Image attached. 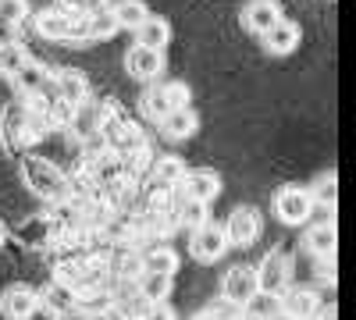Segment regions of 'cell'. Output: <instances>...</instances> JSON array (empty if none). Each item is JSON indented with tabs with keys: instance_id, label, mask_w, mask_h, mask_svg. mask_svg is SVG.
<instances>
[{
	"instance_id": "cell-1",
	"label": "cell",
	"mask_w": 356,
	"mask_h": 320,
	"mask_svg": "<svg viewBox=\"0 0 356 320\" xmlns=\"http://www.w3.org/2000/svg\"><path fill=\"white\" fill-rule=\"evenodd\" d=\"M271 210H275V217H278L282 224L300 228V224H307V221L314 217V199H310L307 185L289 182V185L275 189V196H271Z\"/></svg>"
},
{
	"instance_id": "cell-2",
	"label": "cell",
	"mask_w": 356,
	"mask_h": 320,
	"mask_svg": "<svg viewBox=\"0 0 356 320\" xmlns=\"http://www.w3.org/2000/svg\"><path fill=\"white\" fill-rule=\"evenodd\" d=\"M189 253H193V260H200V264H218V260L228 253V239H225L221 224L203 221V224L189 228Z\"/></svg>"
},
{
	"instance_id": "cell-3",
	"label": "cell",
	"mask_w": 356,
	"mask_h": 320,
	"mask_svg": "<svg viewBox=\"0 0 356 320\" xmlns=\"http://www.w3.org/2000/svg\"><path fill=\"white\" fill-rule=\"evenodd\" d=\"M257 271V288L260 292H271V296H282L289 281H292V256L285 249H271L264 260H260V267Z\"/></svg>"
},
{
	"instance_id": "cell-4",
	"label": "cell",
	"mask_w": 356,
	"mask_h": 320,
	"mask_svg": "<svg viewBox=\"0 0 356 320\" xmlns=\"http://www.w3.org/2000/svg\"><path fill=\"white\" fill-rule=\"evenodd\" d=\"M221 231H225L228 246L246 249V246H253V242L260 239V231H264V217H260V210H257V207H235V210L228 214V221L221 224Z\"/></svg>"
},
{
	"instance_id": "cell-5",
	"label": "cell",
	"mask_w": 356,
	"mask_h": 320,
	"mask_svg": "<svg viewBox=\"0 0 356 320\" xmlns=\"http://www.w3.org/2000/svg\"><path fill=\"white\" fill-rule=\"evenodd\" d=\"M175 107H189V85L186 82H157L154 90L143 96V110H146V118H154V121H161Z\"/></svg>"
},
{
	"instance_id": "cell-6",
	"label": "cell",
	"mask_w": 356,
	"mask_h": 320,
	"mask_svg": "<svg viewBox=\"0 0 356 320\" xmlns=\"http://www.w3.org/2000/svg\"><path fill=\"white\" fill-rule=\"evenodd\" d=\"M22 174H25L29 189H36L43 199L65 196V178L57 174L54 164H47V160H40V157H25V160H22Z\"/></svg>"
},
{
	"instance_id": "cell-7",
	"label": "cell",
	"mask_w": 356,
	"mask_h": 320,
	"mask_svg": "<svg viewBox=\"0 0 356 320\" xmlns=\"http://www.w3.org/2000/svg\"><path fill=\"white\" fill-rule=\"evenodd\" d=\"M278 18H285V11H282L278 0H246L243 11H239V25L246 28L253 40H260Z\"/></svg>"
},
{
	"instance_id": "cell-8",
	"label": "cell",
	"mask_w": 356,
	"mask_h": 320,
	"mask_svg": "<svg viewBox=\"0 0 356 320\" xmlns=\"http://www.w3.org/2000/svg\"><path fill=\"white\" fill-rule=\"evenodd\" d=\"M125 75L136 78V82H157L161 71H164V53L161 50H150V47H129L125 50Z\"/></svg>"
},
{
	"instance_id": "cell-9",
	"label": "cell",
	"mask_w": 356,
	"mask_h": 320,
	"mask_svg": "<svg viewBox=\"0 0 356 320\" xmlns=\"http://www.w3.org/2000/svg\"><path fill=\"white\" fill-rule=\"evenodd\" d=\"M300 40H303L300 22H292V18H278V22H275V25L260 36V47H264L267 53H271V57H289V53H296Z\"/></svg>"
},
{
	"instance_id": "cell-10",
	"label": "cell",
	"mask_w": 356,
	"mask_h": 320,
	"mask_svg": "<svg viewBox=\"0 0 356 320\" xmlns=\"http://www.w3.org/2000/svg\"><path fill=\"white\" fill-rule=\"evenodd\" d=\"M40 310V296L29 285H8L0 296V317L4 320H33Z\"/></svg>"
},
{
	"instance_id": "cell-11",
	"label": "cell",
	"mask_w": 356,
	"mask_h": 320,
	"mask_svg": "<svg viewBox=\"0 0 356 320\" xmlns=\"http://www.w3.org/2000/svg\"><path fill=\"white\" fill-rule=\"evenodd\" d=\"M221 296L232 303V306H246L253 296H257V271L239 264V267H232L225 278H221Z\"/></svg>"
},
{
	"instance_id": "cell-12",
	"label": "cell",
	"mask_w": 356,
	"mask_h": 320,
	"mask_svg": "<svg viewBox=\"0 0 356 320\" xmlns=\"http://www.w3.org/2000/svg\"><path fill=\"white\" fill-rule=\"evenodd\" d=\"M182 189H186V199H196V203H211L221 196V174L214 167H193L186 171V178H182Z\"/></svg>"
},
{
	"instance_id": "cell-13",
	"label": "cell",
	"mask_w": 356,
	"mask_h": 320,
	"mask_svg": "<svg viewBox=\"0 0 356 320\" xmlns=\"http://www.w3.org/2000/svg\"><path fill=\"white\" fill-rule=\"evenodd\" d=\"M157 128H161V135L168 142H182V139H189L200 128V114L193 107H175L171 114H164V118L157 121Z\"/></svg>"
},
{
	"instance_id": "cell-14",
	"label": "cell",
	"mask_w": 356,
	"mask_h": 320,
	"mask_svg": "<svg viewBox=\"0 0 356 320\" xmlns=\"http://www.w3.org/2000/svg\"><path fill=\"white\" fill-rule=\"evenodd\" d=\"M303 246H307V253H310L314 260L335 256V246H339V228H335V221H317L314 228H307Z\"/></svg>"
},
{
	"instance_id": "cell-15",
	"label": "cell",
	"mask_w": 356,
	"mask_h": 320,
	"mask_svg": "<svg viewBox=\"0 0 356 320\" xmlns=\"http://www.w3.org/2000/svg\"><path fill=\"white\" fill-rule=\"evenodd\" d=\"M136 43H139V47H150V50H161V53H164V47L171 43V22L150 11V15H146V18L136 25Z\"/></svg>"
},
{
	"instance_id": "cell-16",
	"label": "cell",
	"mask_w": 356,
	"mask_h": 320,
	"mask_svg": "<svg viewBox=\"0 0 356 320\" xmlns=\"http://www.w3.org/2000/svg\"><path fill=\"white\" fill-rule=\"evenodd\" d=\"M278 303H282V310L289 313V317H296V320H303V317H314L317 313V292H314V288H307V285H289L285 288V292L278 296Z\"/></svg>"
},
{
	"instance_id": "cell-17",
	"label": "cell",
	"mask_w": 356,
	"mask_h": 320,
	"mask_svg": "<svg viewBox=\"0 0 356 320\" xmlns=\"http://www.w3.org/2000/svg\"><path fill=\"white\" fill-rule=\"evenodd\" d=\"M11 82H15V90H18L22 96H36L43 85L50 82V71H47L40 61H33V57H25V65L11 75Z\"/></svg>"
},
{
	"instance_id": "cell-18",
	"label": "cell",
	"mask_w": 356,
	"mask_h": 320,
	"mask_svg": "<svg viewBox=\"0 0 356 320\" xmlns=\"http://www.w3.org/2000/svg\"><path fill=\"white\" fill-rule=\"evenodd\" d=\"M57 96H61L65 103L72 107H82L89 100V78L75 68H65V71H57Z\"/></svg>"
},
{
	"instance_id": "cell-19",
	"label": "cell",
	"mask_w": 356,
	"mask_h": 320,
	"mask_svg": "<svg viewBox=\"0 0 356 320\" xmlns=\"http://www.w3.org/2000/svg\"><path fill=\"white\" fill-rule=\"evenodd\" d=\"M36 28L47 36V40H72V33H75V15H68L65 8L61 11H40L36 15Z\"/></svg>"
},
{
	"instance_id": "cell-20",
	"label": "cell",
	"mask_w": 356,
	"mask_h": 320,
	"mask_svg": "<svg viewBox=\"0 0 356 320\" xmlns=\"http://www.w3.org/2000/svg\"><path fill=\"white\" fill-rule=\"evenodd\" d=\"M310 199H314V207H339V174L328 167V171H321L317 178L310 182Z\"/></svg>"
},
{
	"instance_id": "cell-21",
	"label": "cell",
	"mask_w": 356,
	"mask_h": 320,
	"mask_svg": "<svg viewBox=\"0 0 356 320\" xmlns=\"http://www.w3.org/2000/svg\"><path fill=\"white\" fill-rule=\"evenodd\" d=\"M150 15V8H146V0H114L111 4V18L118 28H129V33H136V25Z\"/></svg>"
},
{
	"instance_id": "cell-22",
	"label": "cell",
	"mask_w": 356,
	"mask_h": 320,
	"mask_svg": "<svg viewBox=\"0 0 356 320\" xmlns=\"http://www.w3.org/2000/svg\"><path fill=\"white\" fill-rule=\"evenodd\" d=\"M171 281H175V274L143 271V278H139V292H143V299H150V303H164V299L171 296Z\"/></svg>"
},
{
	"instance_id": "cell-23",
	"label": "cell",
	"mask_w": 356,
	"mask_h": 320,
	"mask_svg": "<svg viewBox=\"0 0 356 320\" xmlns=\"http://www.w3.org/2000/svg\"><path fill=\"white\" fill-rule=\"evenodd\" d=\"M143 271H157V274H175L178 271V256L175 249H150L143 260Z\"/></svg>"
},
{
	"instance_id": "cell-24",
	"label": "cell",
	"mask_w": 356,
	"mask_h": 320,
	"mask_svg": "<svg viewBox=\"0 0 356 320\" xmlns=\"http://www.w3.org/2000/svg\"><path fill=\"white\" fill-rule=\"evenodd\" d=\"M253 320H267V317H271V313H278L282 310V303H278V296H271V292H260V288H257V296L243 306Z\"/></svg>"
},
{
	"instance_id": "cell-25",
	"label": "cell",
	"mask_w": 356,
	"mask_h": 320,
	"mask_svg": "<svg viewBox=\"0 0 356 320\" xmlns=\"http://www.w3.org/2000/svg\"><path fill=\"white\" fill-rule=\"evenodd\" d=\"M25 57H29V53H25L18 43H4V47H0V75L11 78V75L25 65Z\"/></svg>"
},
{
	"instance_id": "cell-26",
	"label": "cell",
	"mask_w": 356,
	"mask_h": 320,
	"mask_svg": "<svg viewBox=\"0 0 356 320\" xmlns=\"http://www.w3.org/2000/svg\"><path fill=\"white\" fill-rule=\"evenodd\" d=\"M22 18H29V4H25V0H0V22H4V25H18Z\"/></svg>"
},
{
	"instance_id": "cell-27",
	"label": "cell",
	"mask_w": 356,
	"mask_h": 320,
	"mask_svg": "<svg viewBox=\"0 0 356 320\" xmlns=\"http://www.w3.org/2000/svg\"><path fill=\"white\" fill-rule=\"evenodd\" d=\"M182 217L189 228H196V224H203V221H211V207L207 203H196V199H186V207H182Z\"/></svg>"
},
{
	"instance_id": "cell-28",
	"label": "cell",
	"mask_w": 356,
	"mask_h": 320,
	"mask_svg": "<svg viewBox=\"0 0 356 320\" xmlns=\"http://www.w3.org/2000/svg\"><path fill=\"white\" fill-rule=\"evenodd\" d=\"M161 178H171V182L186 178V171H182V164H178V157H168V160L161 164Z\"/></svg>"
},
{
	"instance_id": "cell-29",
	"label": "cell",
	"mask_w": 356,
	"mask_h": 320,
	"mask_svg": "<svg viewBox=\"0 0 356 320\" xmlns=\"http://www.w3.org/2000/svg\"><path fill=\"white\" fill-rule=\"evenodd\" d=\"M193 320H221V317H218V313H214V310H203V313H196V317H193Z\"/></svg>"
},
{
	"instance_id": "cell-30",
	"label": "cell",
	"mask_w": 356,
	"mask_h": 320,
	"mask_svg": "<svg viewBox=\"0 0 356 320\" xmlns=\"http://www.w3.org/2000/svg\"><path fill=\"white\" fill-rule=\"evenodd\" d=\"M267 320H296V317H289L285 310H278V313H271V317H267Z\"/></svg>"
},
{
	"instance_id": "cell-31",
	"label": "cell",
	"mask_w": 356,
	"mask_h": 320,
	"mask_svg": "<svg viewBox=\"0 0 356 320\" xmlns=\"http://www.w3.org/2000/svg\"><path fill=\"white\" fill-rule=\"evenodd\" d=\"M0 242H4V224H0Z\"/></svg>"
},
{
	"instance_id": "cell-32",
	"label": "cell",
	"mask_w": 356,
	"mask_h": 320,
	"mask_svg": "<svg viewBox=\"0 0 356 320\" xmlns=\"http://www.w3.org/2000/svg\"><path fill=\"white\" fill-rule=\"evenodd\" d=\"M303 320H317V313H314V317H303Z\"/></svg>"
}]
</instances>
